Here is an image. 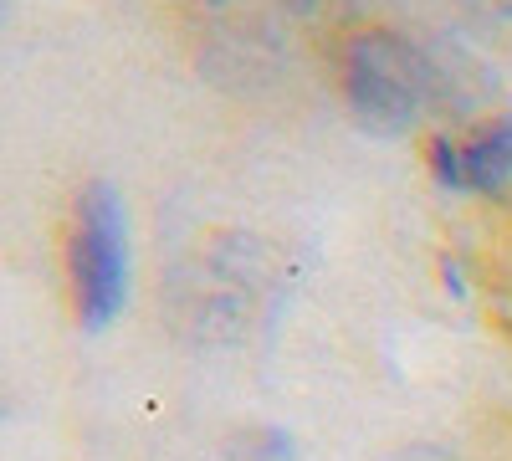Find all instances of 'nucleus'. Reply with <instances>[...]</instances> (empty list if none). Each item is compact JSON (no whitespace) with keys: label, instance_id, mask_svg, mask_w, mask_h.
<instances>
[{"label":"nucleus","instance_id":"7ed1b4c3","mask_svg":"<svg viewBox=\"0 0 512 461\" xmlns=\"http://www.w3.org/2000/svg\"><path fill=\"white\" fill-rule=\"evenodd\" d=\"M425 164L441 190L456 195H512V118H497L472 134H441L425 149Z\"/></svg>","mask_w":512,"mask_h":461},{"label":"nucleus","instance_id":"20e7f679","mask_svg":"<svg viewBox=\"0 0 512 461\" xmlns=\"http://www.w3.org/2000/svg\"><path fill=\"white\" fill-rule=\"evenodd\" d=\"M246 461H292V441L282 431H262L246 446Z\"/></svg>","mask_w":512,"mask_h":461},{"label":"nucleus","instance_id":"f257e3e1","mask_svg":"<svg viewBox=\"0 0 512 461\" xmlns=\"http://www.w3.org/2000/svg\"><path fill=\"white\" fill-rule=\"evenodd\" d=\"M67 282L82 328H108L128 303V221L113 185H88L77 195L67 236Z\"/></svg>","mask_w":512,"mask_h":461},{"label":"nucleus","instance_id":"f03ea898","mask_svg":"<svg viewBox=\"0 0 512 461\" xmlns=\"http://www.w3.org/2000/svg\"><path fill=\"white\" fill-rule=\"evenodd\" d=\"M436 88L431 62L420 57L395 31H359L344 57V93L364 129L374 134H405L425 113Z\"/></svg>","mask_w":512,"mask_h":461}]
</instances>
